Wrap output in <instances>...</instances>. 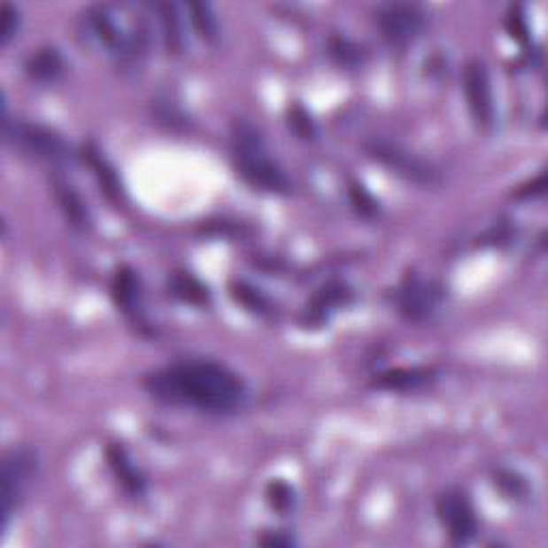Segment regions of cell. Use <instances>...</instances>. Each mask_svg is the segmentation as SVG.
<instances>
[{
    "mask_svg": "<svg viewBox=\"0 0 548 548\" xmlns=\"http://www.w3.org/2000/svg\"><path fill=\"white\" fill-rule=\"evenodd\" d=\"M377 27L388 43L405 48L422 35L427 27V15L418 4L388 3L377 9Z\"/></svg>",
    "mask_w": 548,
    "mask_h": 548,
    "instance_id": "obj_5",
    "label": "cell"
},
{
    "mask_svg": "<svg viewBox=\"0 0 548 548\" xmlns=\"http://www.w3.org/2000/svg\"><path fill=\"white\" fill-rule=\"evenodd\" d=\"M367 152L382 166H386L388 170L403 176L405 181L424 184V187H433V184L439 182V172L431 163L405 151L403 146L394 144V142L373 140L371 144H367Z\"/></svg>",
    "mask_w": 548,
    "mask_h": 548,
    "instance_id": "obj_4",
    "label": "cell"
},
{
    "mask_svg": "<svg viewBox=\"0 0 548 548\" xmlns=\"http://www.w3.org/2000/svg\"><path fill=\"white\" fill-rule=\"evenodd\" d=\"M19 30V12L13 4H3V45H9Z\"/></svg>",
    "mask_w": 548,
    "mask_h": 548,
    "instance_id": "obj_22",
    "label": "cell"
},
{
    "mask_svg": "<svg viewBox=\"0 0 548 548\" xmlns=\"http://www.w3.org/2000/svg\"><path fill=\"white\" fill-rule=\"evenodd\" d=\"M187 12L191 13V24L199 35V39H204L206 43H212L219 37V22L214 18L212 7L210 4H197L191 3L187 4Z\"/></svg>",
    "mask_w": 548,
    "mask_h": 548,
    "instance_id": "obj_17",
    "label": "cell"
},
{
    "mask_svg": "<svg viewBox=\"0 0 548 548\" xmlns=\"http://www.w3.org/2000/svg\"><path fill=\"white\" fill-rule=\"evenodd\" d=\"M63 71L65 58L56 48H41L27 60V73L37 81H56Z\"/></svg>",
    "mask_w": 548,
    "mask_h": 548,
    "instance_id": "obj_12",
    "label": "cell"
},
{
    "mask_svg": "<svg viewBox=\"0 0 548 548\" xmlns=\"http://www.w3.org/2000/svg\"><path fill=\"white\" fill-rule=\"evenodd\" d=\"M289 125L294 127V131L298 133L300 137H305V140H311V137L315 135L313 120H311L309 114L298 105H296L294 110H289Z\"/></svg>",
    "mask_w": 548,
    "mask_h": 548,
    "instance_id": "obj_23",
    "label": "cell"
},
{
    "mask_svg": "<svg viewBox=\"0 0 548 548\" xmlns=\"http://www.w3.org/2000/svg\"><path fill=\"white\" fill-rule=\"evenodd\" d=\"M56 199H58L60 208H63L66 221L73 225V228L78 229L89 228L90 225L89 208H86L84 199L73 191V187H69V184L65 182H56Z\"/></svg>",
    "mask_w": 548,
    "mask_h": 548,
    "instance_id": "obj_14",
    "label": "cell"
},
{
    "mask_svg": "<svg viewBox=\"0 0 548 548\" xmlns=\"http://www.w3.org/2000/svg\"><path fill=\"white\" fill-rule=\"evenodd\" d=\"M232 152L235 170L255 189L270 193H285L289 189V178L270 157L261 133L243 118L232 127Z\"/></svg>",
    "mask_w": 548,
    "mask_h": 548,
    "instance_id": "obj_2",
    "label": "cell"
},
{
    "mask_svg": "<svg viewBox=\"0 0 548 548\" xmlns=\"http://www.w3.org/2000/svg\"><path fill=\"white\" fill-rule=\"evenodd\" d=\"M112 296H114L116 305L120 306L125 313L137 315L142 309V289L140 279L131 268H120L112 281Z\"/></svg>",
    "mask_w": 548,
    "mask_h": 548,
    "instance_id": "obj_10",
    "label": "cell"
},
{
    "mask_svg": "<svg viewBox=\"0 0 548 548\" xmlns=\"http://www.w3.org/2000/svg\"><path fill=\"white\" fill-rule=\"evenodd\" d=\"M347 296H350V291H347L345 285H339V283L326 285V288L321 289L320 294H317L313 298V305H311L309 315L313 317L315 321L328 320V313H330V311H335V306L345 305Z\"/></svg>",
    "mask_w": 548,
    "mask_h": 548,
    "instance_id": "obj_15",
    "label": "cell"
},
{
    "mask_svg": "<svg viewBox=\"0 0 548 548\" xmlns=\"http://www.w3.org/2000/svg\"><path fill=\"white\" fill-rule=\"evenodd\" d=\"M264 544H268V546H289V544H294V540H291V537H264Z\"/></svg>",
    "mask_w": 548,
    "mask_h": 548,
    "instance_id": "obj_27",
    "label": "cell"
},
{
    "mask_svg": "<svg viewBox=\"0 0 548 548\" xmlns=\"http://www.w3.org/2000/svg\"><path fill=\"white\" fill-rule=\"evenodd\" d=\"M4 135L27 155L50 163V166H66L71 161V151L58 133L48 127L30 125V122H9L4 118Z\"/></svg>",
    "mask_w": 548,
    "mask_h": 548,
    "instance_id": "obj_3",
    "label": "cell"
},
{
    "mask_svg": "<svg viewBox=\"0 0 548 548\" xmlns=\"http://www.w3.org/2000/svg\"><path fill=\"white\" fill-rule=\"evenodd\" d=\"M497 484H499L501 489H504L508 495L519 497V495L525 493V482H522L521 478H516V475H512V474H508V475H499V480H497Z\"/></svg>",
    "mask_w": 548,
    "mask_h": 548,
    "instance_id": "obj_26",
    "label": "cell"
},
{
    "mask_svg": "<svg viewBox=\"0 0 548 548\" xmlns=\"http://www.w3.org/2000/svg\"><path fill=\"white\" fill-rule=\"evenodd\" d=\"M350 197H351V204L356 206V210L360 214H365V217H371V214H375L377 204H375V199L368 196L365 187H360V184H351Z\"/></svg>",
    "mask_w": 548,
    "mask_h": 548,
    "instance_id": "obj_21",
    "label": "cell"
},
{
    "mask_svg": "<svg viewBox=\"0 0 548 548\" xmlns=\"http://www.w3.org/2000/svg\"><path fill=\"white\" fill-rule=\"evenodd\" d=\"M266 497H268L270 508H274L281 514H288V512L294 508V489L283 480H274V482L268 484V490H266Z\"/></svg>",
    "mask_w": 548,
    "mask_h": 548,
    "instance_id": "obj_20",
    "label": "cell"
},
{
    "mask_svg": "<svg viewBox=\"0 0 548 548\" xmlns=\"http://www.w3.org/2000/svg\"><path fill=\"white\" fill-rule=\"evenodd\" d=\"M463 90L467 99L469 114L480 129H490L495 120L493 89H490L489 71L480 60H469L463 71Z\"/></svg>",
    "mask_w": 548,
    "mask_h": 548,
    "instance_id": "obj_7",
    "label": "cell"
},
{
    "mask_svg": "<svg viewBox=\"0 0 548 548\" xmlns=\"http://www.w3.org/2000/svg\"><path fill=\"white\" fill-rule=\"evenodd\" d=\"M146 390L163 403L189 405L199 412L232 413L247 401V386L228 367L210 360L181 362L152 373Z\"/></svg>",
    "mask_w": 548,
    "mask_h": 548,
    "instance_id": "obj_1",
    "label": "cell"
},
{
    "mask_svg": "<svg viewBox=\"0 0 548 548\" xmlns=\"http://www.w3.org/2000/svg\"><path fill=\"white\" fill-rule=\"evenodd\" d=\"M358 52H360V50L353 48V45H350L347 41H341V39L335 41V48H332V54H335L343 65L358 63V60H360V54H358Z\"/></svg>",
    "mask_w": 548,
    "mask_h": 548,
    "instance_id": "obj_25",
    "label": "cell"
},
{
    "mask_svg": "<svg viewBox=\"0 0 548 548\" xmlns=\"http://www.w3.org/2000/svg\"><path fill=\"white\" fill-rule=\"evenodd\" d=\"M84 155H89L86 158H89L90 167L95 170L96 178H99L101 187H104V191L107 193V196H118L120 193V189H118V181H116V174L114 170H112L110 166L105 163V158L99 157V152L95 151H84Z\"/></svg>",
    "mask_w": 548,
    "mask_h": 548,
    "instance_id": "obj_19",
    "label": "cell"
},
{
    "mask_svg": "<svg viewBox=\"0 0 548 548\" xmlns=\"http://www.w3.org/2000/svg\"><path fill=\"white\" fill-rule=\"evenodd\" d=\"M437 516L454 544H467L478 531L475 510L463 490H448L439 497Z\"/></svg>",
    "mask_w": 548,
    "mask_h": 548,
    "instance_id": "obj_8",
    "label": "cell"
},
{
    "mask_svg": "<svg viewBox=\"0 0 548 548\" xmlns=\"http://www.w3.org/2000/svg\"><path fill=\"white\" fill-rule=\"evenodd\" d=\"M234 296H235V298H238V302H243L244 306H249V309H253V311H264L266 300L261 298L258 291L247 288V285H243V283L235 285Z\"/></svg>",
    "mask_w": 548,
    "mask_h": 548,
    "instance_id": "obj_24",
    "label": "cell"
},
{
    "mask_svg": "<svg viewBox=\"0 0 548 548\" xmlns=\"http://www.w3.org/2000/svg\"><path fill=\"white\" fill-rule=\"evenodd\" d=\"M431 379V368H397V371L379 375L375 386L386 388V390H416V388L427 386Z\"/></svg>",
    "mask_w": 548,
    "mask_h": 548,
    "instance_id": "obj_13",
    "label": "cell"
},
{
    "mask_svg": "<svg viewBox=\"0 0 548 548\" xmlns=\"http://www.w3.org/2000/svg\"><path fill=\"white\" fill-rule=\"evenodd\" d=\"M170 289L176 298L189 305H206L208 302V289L189 273H176L170 279Z\"/></svg>",
    "mask_w": 548,
    "mask_h": 548,
    "instance_id": "obj_16",
    "label": "cell"
},
{
    "mask_svg": "<svg viewBox=\"0 0 548 548\" xmlns=\"http://www.w3.org/2000/svg\"><path fill=\"white\" fill-rule=\"evenodd\" d=\"M442 288L435 281H427L418 274H409L398 289V309L412 321H422L431 317L442 305Z\"/></svg>",
    "mask_w": 548,
    "mask_h": 548,
    "instance_id": "obj_9",
    "label": "cell"
},
{
    "mask_svg": "<svg viewBox=\"0 0 548 548\" xmlns=\"http://www.w3.org/2000/svg\"><path fill=\"white\" fill-rule=\"evenodd\" d=\"M37 471V457L33 450L18 448L4 457L3 463V527L7 529L13 510L18 508L24 490Z\"/></svg>",
    "mask_w": 548,
    "mask_h": 548,
    "instance_id": "obj_6",
    "label": "cell"
},
{
    "mask_svg": "<svg viewBox=\"0 0 548 548\" xmlns=\"http://www.w3.org/2000/svg\"><path fill=\"white\" fill-rule=\"evenodd\" d=\"M105 454L107 463H110L112 471H114L118 482L125 486L127 493L142 495V490H144V478H142V474L137 471L135 465H133V460L129 459V454L125 452V448H120V445H110Z\"/></svg>",
    "mask_w": 548,
    "mask_h": 548,
    "instance_id": "obj_11",
    "label": "cell"
},
{
    "mask_svg": "<svg viewBox=\"0 0 548 548\" xmlns=\"http://www.w3.org/2000/svg\"><path fill=\"white\" fill-rule=\"evenodd\" d=\"M161 13V24H163V37H166V45L170 52H181L182 50V27L181 18L174 4H161L158 7Z\"/></svg>",
    "mask_w": 548,
    "mask_h": 548,
    "instance_id": "obj_18",
    "label": "cell"
}]
</instances>
